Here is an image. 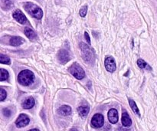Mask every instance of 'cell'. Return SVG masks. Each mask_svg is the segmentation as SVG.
<instances>
[{
    "mask_svg": "<svg viewBox=\"0 0 157 131\" xmlns=\"http://www.w3.org/2000/svg\"><path fill=\"white\" fill-rule=\"evenodd\" d=\"M35 75L33 72L29 70H23L18 74V81L22 86H29L33 83Z\"/></svg>",
    "mask_w": 157,
    "mask_h": 131,
    "instance_id": "6da1fadb",
    "label": "cell"
},
{
    "mask_svg": "<svg viewBox=\"0 0 157 131\" xmlns=\"http://www.w3.org/2000/svg\"><path fill=\"white\" fill-rule=\"evenodd\" d=\"M24 9L26 12L37 19H41L43 16V12L40 7L32 2H26L24 5Z\"/></svg>",
    "mask_w": 157,
    "mask_h": 131,
    "instance_id": "7a4b0ae2",
    "label": "cell"
},
{
    "mask_svg": "<svg viewBox=\"0 0 157 131\" xmlns=\"http://www.w3.org/2000/svg\"><path fill=\"white\" fill-rule=\"evenodd\" d=\"M80 48L81 50V55L83 59L88 63H92L94 61V55L88 44L81 42L80 44Z\"/></svg>",
    "mask_w": 157,
    "mask_h": 131,
    "instance_id": "3957f363",
    "label": "cell"
},
{
    "mask_svg": "<svg viewBox=\"0 0 157 131\" xmlns=\"http://www.w3.org/2000/svg\"><path fill=\"white\" fill-rule=\"evenodd\" d=\"M69 72L78 80H82L85 77L84 71L78 63H74L71 65L69 67Z\"/></svg>",
    "mask_w": 157,
    "mask_h": 131,
    "instance_id": "277c9868",
    "label": "cell"
},
{
    "mask_svg": "<svg viewBox=\"0 0 157 131\" xmlns=\"http://www.w3.org/2000/svg\"><path fill=\"white\" fill-rule=\"evenodd\" d=\"M104 123V116L101 114H96L91 119V126L94 128H101Z\"/></svg>",
    "mask_w": 157,
    "mask_h": 131,
    "instance_id": "5b68a950",
    "label": "cell"
},
{
    "mask_svg": "<svg viewBox=\"0 0 157 131\" xmlns=\"http://www.w3.org/2000/svg\"><path fill=\"white\" fill-rule=\"evenodd\" d=\"M29 122H30V119H29V117L26 114H21L18 116V119L15 121V125L18 128H21V127H26L29 124Z\"/></svg>",
    "mask_w": 157,
    "mask_h": 131,
    "instance_id": "8992f818",
    "label": "cell"
},
{
    "mask_svg": "<svg viewBox=\"0 0 157 131\" xmlns=\"http://www.w3.org/2000/svg\"><path fill=\"white\" fill-rule=\"evenodd\" d=\"M104 64H105L106 69L109 72L115 71L117 68L116 62L113 57H107L104 61Z\"/></svg>",
    "mask_w": 157,
    "mask_h": 131,
    "instance_id": "52a82bcc",
    "label": "cell"
},
{
    "mask_svg": "<svg viewBox=\"0 0 157 131\" xmlns=\"http://www.w3.org/2000/svg\"><path fill=\"white\" fill-rule=\"evenodd\" d=\"M58 58L60 62H61L62 64H65V63H67L70 61L71 55L67 50L61 49L58 52Z\"/></svg>",
    "mask_w": 157,
    "mask_h": 131,
    "instance_id": "ba28073f",
    "label": "cell"
},
{
    "mask_svg": "<svg viewBox=\"0 0 157 131\" xmlns=\"http://www.w3.org/2000/svg\"><path fill=\"white\" fill-rule=\"evenodd\" d=\"M12 16L13 18L16 20L18 22H19L20 24H25L27 22V18L25 17V15L23 14V12H21L19 9H16L15 12L12 14Z\"/></svg>",
    "mask_w": 157,
    "mask_h": 131,
    "instance_id": "9c48e42d",
    "label": "cell"
},
{
    "mask_svg": "<svg viewBox=\"0 0 157 131\" xmlns=\"http://www.w3.org/2000/svg\"><path fill=\"white\" fill-rule=\"evenodd\" d=\"M108 119L111 124H117L118 121V113L116 109H110L108 112Z\"/></svg>",
    "mask_w": 157,
    "mask_h": 131,
    "instance_id": "30bf717a",
    "label": "cell"
},
{
    "mask_svg": "<svg viewBox=\"0 0 157 131\" xmlns=\"http://www.w3.org/2000/svg\"><path fill=\"white\" fill-rule=\"evenodd\" d=\"M58 113L62 116H68L71 114V108L67 105H63L58 109Z\"/></svg>",
    "mask_w": 157,
    "mask_h": 131,
    "instance_id": "8fae6325",
    "label": "cell"
},
{
    "mask_svg": "<svg viewBox=\"0 0 157 131\" xmlns=\"http://www.w3.org/2000/svg\"><path fill=\"white\" fill-rule=\"evenodd\" d=\"M34 105H35V100L32 97L28 98L27 99L25 100L22 102V104H21L24 109H31L34 107Z\"/></svg>",
    "mask_w": 157,
    "mask_h": 131,
    "instance_id": "7c38bea8",
    "label": "cell"
},
{
    "mask_svg": "<svg viewBox=\"0 0 157 131\" xmlns=\"http://www.w3.org/2000/svg\"><path fill=\"white\" fill-rule=\"evenodd\" d=\"M24 42V39L22 38H21V37L18 36L12 37V38H10V41H9V43L12 46H19L21 44H22Z\"/></svg>",
    "mask_w": 157,
    "mask_h": 131,
    "instance_id": "4fadbf2b",
    "label": "cell"
},
{
    "mask_svg": "<svg viewBox=\"0 0 157 131\" xmlns=\"http://www.w3.org/2000/svg\"><path fill=\"white\" fill-rule=\"evenodd\" d=\"M122 124L124 127H130L132 124V121L130 118L129 117L128 114L126 111H124L122 114Z\"/></svg>",
    "mask_w": 157,
    "mask_h": 131,
    "instance_id": "5bb4252c",
    "label": "cell"
},
{
    "mask_svg": "<svg viewBox=\"0 0 157 131\" xmlns=\"http://www.w3.org/2000/svg\"><path fill=\"white\" fill-rule=\"evenodd\" d=\"M89 110H90V108L88 106H81L78 108V112L81 118H85L88 114Z\"/></svg>",
    "mask_w": 157,
    "mask_h": 131,
    "instance_id": "9a60e30c",
    "label": "cell"
},
{
    "mask_svg": "<svg viewBox=\"0 0 157 131\" xmlns=\"http://www.w3.org/2000/svg\"><path fill=\"white\" fill-rule=\"evenodd\" d=\"M24 32L26 36H27L29 39H33V38H35L37 37V35L35 34V32H34L32 29H31L30 28H25Z\"/></svg>",
    "mask_w": 157,
    "mask_h": 131,
    "instance_id": "2e32d148",
    "label": "cell"
},
{
    "mask_svg": "<svg viewBox=\"0 0 157 131\" xmlns=\"http://www.w3.org/2000/svg\"><path fill=\"white\" fill-rule=\"evenodd\" d=\"M129 104H130V107L132 108L133 111L134 112V113H136V114L138 115V116H140V110H139V109H138V107H137V106H136L135 101H133L132 99H129Z\"/></svg>",
    "mask_w": 157,
    "mask_h": 131,
    "instance_id": "e0dca14e",
    "label": "cell"
},
{
    "mask_svg": "<svg viewBox=\"0 0 157 131\" xmlns=\"http://www.w3.org/2000/svg\"><path fill=\"white\" fill-rule=\"evenodd\" d=\"M137 65L141 69H147V70H151V67L146 63L143 59H139L137 61Z\"/></svg>",
    "mask_w": 157,
    "mask_h": 131,
    "instance_id": "ac0fdd59",
    "label": "cell"
},
{
    "mask_svg": "<svg viewBox=\"0 0 157 131\" xmlns=\"http://www.w3.org/2000/svg\"><path fill=\"white\" fill-rule=\"evenodd\" d=\"M0 72H1V75H0V81H6L9 78V72L5 69L1 68L0 69Z\"/></svg>",
    "mask_w": 157,
    "mask_h": 131,
    "instance_id": "d6986e66",
    "label": "cell"
},
{
    "mask_svg": "<svg viewBox=\"0 0 157 131\" xmlns=\"http://www.w3.org/2000/svg\"><path fill=\"white\" fill-rule=\"evenodd\" d=\"M0 62L4 64H10V58L6 55L1 54L0 55Z\"/></svg>",
    "mask_w": 157,
    "mask_h": 131,
    "instance_id": "ffe728a7",
    "label": "cell"
},
{
    "mask_svg": "<svg viewBox=\"0 0 157 131\" xmlns=\"http://www.w3.org/2000/svg\"><path fill=\"white\" fill-rule=\"evenodd\" d=\"M87 6H84L80 9V15L81 17H85L86 15H87Z\"/></svg>",
    "mask_w": 157,
    "mask_h": 131,
    "instance_id": "44dd1931",
    "label": "cell"
},
{
    "mask_svg": "<svg viewBox=\"0 0 157 131\" xmlns=\"http://www.w3.org/2000/svg\"><path fill=\"white\" fill-rule=\"evenodd\" d=\"M0 95H1V100H0L1 101H4L6 98V97H7V93H6V91L3 88L0 89Z\"/></svg>",
    "mask_w": 157,
    "mask_h": 131,
    "instance_id": "7402d4cb",
    "label": "cell"
},
{
    "mask_svg": "<svg viewBox=\"0 0 157 131\" xmlns=\"http://www.w3.org/2000/svg\"><path fill=\"white\" fill-rule=\"evenodd\" d=\"M2 113H3V114H4V116L6 117V118H9V117L11 116V114H12V112H11V110H9V108L3 109Z\"/></svg>",
    "mask_w": 157,
    "mask_h": 131,
    "instance_id": "603a6c76",
    "label": "cell"
},
{
    "mask_svg": "<svg viewBox=\"0 0 157 131\" xmlns=\"http://www.w3.org/2000/svg\"><path fill=\"white\" fill-rule=\"evenodd\" d=\"M84 37H85V39L87 40V43H88L89 44H90V36H89L88 33H87V32H84Z\"/></svg>",
    "mask_w": 157,
    "mask_h": 131,
    "instance_id": "cb8c5ba5",
    "label": "cell"
},
{
    "mask_svg": "<svg viewBox=\"0 0 157 131\" xmlns=\"http://www.w3.org/2000/svg\"><path fill=\"white\" fill-rule=\"evenodd\" d=\"M2 2L3 5H6V6H10V4H11L10 0H2Z\"/></svg>",
    "mask_w": 157,
    "mask_h": 131,
    "instance_id": "d4e9b609",
    "label": "cell"
},
{
    "mask_svg": "<svg viewBox=\"0 0 157 131\" xmlns=\"http://www.w3.org/2000/svg\"><path fill=\"white\" fill-rule=\"evenodd\" d=\"M70 131H78V129H77V128H72Z\"/></svg>",
    "mask_w": 157,
    "mask_h": 131,
    "instance_id": "484cf974",
    "label": "cell"
},
{
    "mask_svg": "<svg viewBox=\"0 0 157 131\" xmlns=\"http://www.w3.org/2000/svg\"><path fill=\"white\" fill-rule=\"evenodd\" d=\"M28 131H39V130H38V129H32V130H28Z\"/></svg>",
    "mask_w": 157,
    "mask_h": 131,
    "instance_id": "4316f807",
    "label": "cell"
}]
</instances>
